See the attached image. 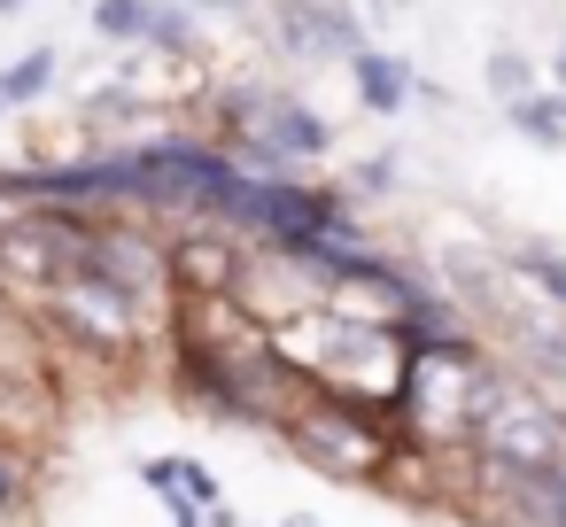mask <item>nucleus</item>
<instances>
[]
</instances>
